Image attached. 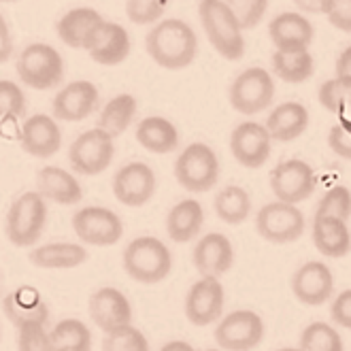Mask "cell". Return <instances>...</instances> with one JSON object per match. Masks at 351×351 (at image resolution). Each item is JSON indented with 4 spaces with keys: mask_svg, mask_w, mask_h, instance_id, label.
<instances>
[{
    "mask_svg": "<svg viewBox=\"0 0 351 351\" xmlns=\"http://www.w3.org/2000/svg\"><path fill=\"white\" fill-rule=\"evenodd\" d=\"M315 69L308 49H277L273 53V71L285 84H302L311 79Z\"/></svg>",
    "mask_w": 351,
    "mask_h": 351,
    "instance_id": "cell-31",
    "label": "cell"
},
{
    "mask_svg": "<svg viewBox=\"0 0 351 351\" xmlns=\"http://www.w3.org/2000/svg\"><path fill=\"white\" fill-rule=\"evenodd\" d=\"M19 143H22V149L26 154L45 160L60 152L62 130L51 115L36 113L24 121L22 130H19Z\"/></svg>",
    "mask_w": 351,
    "mask_h": 351,
    "instance_id": "cell-21",
    "label": "cell"
},
{
    "mask_svg": "<svg viewBox=\"0 0 351 351\" xmlns=\"http://www.w3.org/2000/svg\"><path fill=\"white\" fill-rule=\"evenodd\" d=\"M266 130L273 141L290 143L304 134L308 126V111L300 102H283V105L275 107L266 117Z\"/></svg>",
    "mask_w": 351,
    "mask_h": 351,
    "instance_id": "cell-25",
    "label": "cell"
},
{
    "mask_svg": "<svg viewBox=\"0 0 351 351\" xmlns=\"http://www.w3.org/2000/svg\"><path fill=\"white\" fill-rule=\"evenodd\" d=\"M47 223V202L38 192L17 196L7 213V239L15 247H32L43 234Z\"/></svg>",
    "mask_w": 351,
    "mask_h": 351,
    "instance_id": "cell-5",
    "label": "cell"
},
{
    "mask_svg": "<svg viewBox=\"0 0 351 351\" xmlns=\"http://www.w3.org/2000/svg\"><path fill=\"white\" fill-rule=\"evenodd\" d=\"M330 315H332V322L337 326L351 330V290L341 292L332 300V306H330Z\"/></svg>",
    "mask_w": 351,
    "mask_h": 351,
    "instance_id": "cell-45",
    "label": "cell"
},
{
    "mask_svg": "<svg viewBox=\"0 0 351 351\" xmlns=\"http://www.w3.org/2000/svg\"><path fill=\"white\" fill-rule=\"evenodd\" d=\"M292 3L304 13H326L328 0H292Z\"/></svg>",
    "mask_w": 351,
    "mask_h": 351,
    "instance_id": "cell-47",
    "label": "cell"
},
{
    "mask_svg": "<svg viewBox=\"0 0 351 351\" xmlns=\"http://www.w3.org/2000/svg\"><path fill=\"white\" fill-rule=\"evenodd\" d=\"M134 115H136V98L132 94H117L102 107L98 117V128L115 138L130 128Z\"/></svg>",
    "mask_w": 351,
    "mask_h": 351,
    "instance_id": "cell-32",
    "label": "cell"
},
{
    "mask_svg": "<svg viewBox=\"0 0 351 351\" xmlns=\"http://www.w3.org/2000/svg\"><path fill=\"white\" fill-rule=\"evenodd\" d=\"M102 22V15L90 7H77L64 13L56 24V32L64 45L73 49H84L92 30Z\"/></svg>",
    "mask_w": 351,
    "mask_h": 351,
    "instance_id": "cell-28",
    "label": "cell"
},
{
    "mask_svg": "<svg viewBox=\"0 0 351 351\" xmlns=\"http://www.w3.org/2000/svg\"><path fill=\"white\" fill-rule=\"evenodd\" d=\"M15 71L24 86L45 92L62 84V79H64V60H62L58 49L47 43H30L19 53Z\"/></svg>",
    "mask_w": 351,
    "mask_h": 351,
    "instance_id": "cell-4",
    "label": "cell"
},
{
    "mask_svg": "<svg viewBox=\"0 0 351 351\" xmlns=\"http://www.w3.org/2000/svg\"><path fill=\"white\" fill-rule=\"evenodd\" d=\"M171 0H128L126 3V15L132 24L147 26L154 24L169 9Z\"/></svg>",
    "mask_w": 351,
    "mask_h": 351,
    "instance_id": "cell-40",
    "label": "cell"
},
{
    "mask_svg": "<svg viewBox=\"0 0 351 351\" xmlns=\"http://www.w3.org/2000/svg\"><path fill=\"white\" fill-rule=\"evenodd\" d=\"M175 179L181 188L194 194L213 190L219 179V160L206 143H192L175 162Z\"/></svg>",
    "mask_w": 351,
    "mask_h": 351,
    "instance_id": "cell-6",
    "label": "cell"
},
{
    "mask_svg": "<svg viewBox=\"0 0 351 351\" xmlns=\"http://www.w3.org/2000/svg\"><path fill=\"white\" fill-rule=\"evenodd\" d=\"M223 3L237 15L243 30L256 28L264 19L268 9V0H223Z\"/></svg>",
    "mask_w": 351,
    "mask_h": 351,
    "instance_id": "cell-42",
    "label": "cell"
},
{
    "mask_svg": "<svg viewBox=\"0 0 351 351\" xmlns=\"http://www.w3.org/2000/svg\"><path fill=\"white\" fill-rule=\"evenodd\" d=\"M228 98L232 109L243 115L262 113L275 98V81L268 71L252 66L232 81Z\"/></svg>",
    "mask_w": 351,
    "mask_h": 351,
    "instance_id": "cell-9",
    "label": "cell"
},
{
    "mask_svg": "<svg viewBox=\"0 0 351 351\" xmlns=\"http://www.w3.org/2000/svg\"><path fill=\"white\" fill-rule=\"evenodd\" d=\"M113 156H115L113 136H109L98 126L92 130H86L84 134H79L69 149L71 169L86 177L105 173L111 167Z\"/></svg>",
    "mask_w": 351,
    "mask_h": 351,
    "instance_id": "cell-7",
    "label": "cell"
},
{
    "mask_svg": "<svg viewBox=\"0 0 351 351\" xmlns=\"http://www.w3.org/2000/svg\"><path fill=\"white\" fill-rule=\"evenodd\" d=\"M49 337H51L53 351H90L92 349L90 328L75 317L58 322L49 330Z\"/></svg>",
    "mask_w": 351,
    "mask_h": 351,
    "instance_id": "cell-34",
    "label": "cell"
},
{
    "mask_svg": "<svg viewBox=\"0 0 351 351\" xmlns=\"http://www.w3.org/2000/svg\"><path fill=\"white\" fill-rule=\"evenodd\" d=\"M223 302L226 294L219 279L200 277L185 296V317L198 328L211 326L221 319Z\"/></svg>",
    "mask_w": 351,
    "mask_h": 351,
    "instance_id": "cell-13",
    "label": "cell"
},
{
    "mask_svg": "<svg viewBox=\"0 0 351 351\" xmlns=\"http://www.w3.org/2000/svg\"><path fill=\"white\" fill-rule=\"evenodd\" d=\"M88 260V250L77 243H49L30 252V262L43 271H69Z\"/></svg>",
    "mask_w": 351,
    "mask_h": 351,
    "instance_id": "cell-27",
    "label": "cell"
},
{
    "mask_svg": "<svg viewBox=\"0 0 351 351\" xmlns=\"http://www.w3.org/2000/svg\"><path fill=\"white\" fill-rule=\"evenodd\" d=\"M3 311L15 328L30 324V322L47 326L49 322V306L45 304V300L40 298V294L34 287H28V285L19 287V290L3 298Z\"/></svg>",
    "mask_w": 351,
    "mask_h": 351,
    "instance_id": "cell-22",
    "label": "cell"
},
{
    "mask_svg": "<svg viewBox=\"0 0 351 351\" xmlns=\"http://www.w3.org/2000/svg\"><path fill=\"white\" fill-rule=\"evenodd\" d=\"M335 71H337V77H351V45L341 51Z\"/></svg>",
    "mask_w": 351,
    "mask_h": 351,
    "instance_id": "cell-48",
    "label": "cell"
},
{
    "mask_svg": "<svg viewBox=\"0 0 351 351\" xmlns=\"http://www.w3.org/2000/svg\"><path fill=\"white\" fill-rule=\"evenodd\" d=\"M304 215L296 204L287 202H268L256 215V230L268 243H294L304 234Z\"/></svg>",
    "mask_w": 351,
    "mask_h": 351,
    "instance_id": "cell-8",
    "label": "cell"
},
{
    "mask_svg": "<svg viewBox=\"0 0 351 351\" xmlns=\"http://www.w3.org/2000/svg\"><path fill=\"white\" fill-rule=\"evenodd\" d=\"M315 185L317 181L311 164H306L304 160L298 158L277 164L271 173V190L279 202H287V204L304 202L313 196Z\"/></svg>",
    "mask_w": 351,
    "mask_h": 351,
    "instance_id": "cell-12",
    "label": "cell"
},
{
    "mask_svg": "<svg viewBox=\"0 0 351 351\" xmlns=\"http://www.w3.org/2000/svg\"><path fill=\"white\" fill-rule=\"evenodd\" d=\"M102 351H149V343L138 328L126 326L115 330V332L105 335Z\"/></svg>",
    "mask_w": 351,
    "mask_h": 351,
    "instance_id": "cell-38",
    "label": "cell"
},
{
    "mask_svg": "<svg viewBox=\"0 0 351 351\" xmlns=\"http://www.w3.org/2000/svg\"><path fill=\"white\" fill-rule=\"evenodd\" d=\"M264 339V322L256 311L239 308L215 326V343L221 351H252Z\"/></svg>",
    "mask_w": 351,
    "mask_h": 351,
    "instance_id": "cell-10",
    "label": "cell"
},
{
    "mask_svg": "<svg viewBox=\"0 0 351 351\" xmlns=\"http://www.w3.org/2000/svg\"><path fill=\"white\" fill-rule=\"evenodd\" d=\"M315 217H337L347 221L351 217V190L345 185L330 188L317 204Z\"/></svg>",
    "mask_w": 351,
    "mask_h": 351,
    "instance_id": "cell-37",
    "label": "cell"
},
{
    "mask_svg": "<svg viewBox=\"0 0 351 351\" xmlns=\"http://www.w3.org/2000/svg\"><path fill=\"white\" fill-rule=\"evenodd\" d=\"M160 351H196L190 343H185V341H171L164 345Z\"/></svg>",
    "mask_w": 351,
    "mask_h": 351,
    "instance_id": "cell-49",
    "label": "cell"
},
{
    "mask_svg": "<svg viewBox=\"0 0 351 351\" xmlns=\"http://www.w3.org/2000/svg\"><path fill=\"white\" fill-rule=\"evenodd\" d=\"M136 141L152 154H171L179 147V130L171 119L149 115L138 121Z\"/></svg>",
    "mask_w": 351,
    "mask_h": 351,
    "instance_id": "cell-26",
    "label": "cell"
},
{
    "mask_svg": "<svg viewBox=\"0 0 351 351\" xmlns=\"http://www.w3.org/2000/svg\"><path fill=\"white\" fill-rule=\"evenodd\" d=\"M268 34L277 49H308V45L313 43L315 30L306 17L290 11L273 19L268 26Z\"/></svg>",
    "mask_w": 351,
    "mask_h": 351,
    "instance_id": "cell-23",
    "label": "cell"
},
{
    "mask_svg": "<svg viewBox=\"0 0 351 351\" xmlns=\"http://www.w3.org/2000/svg\"><path fill=\"white\" fill-rule=\"evenodd\" d=\"M36 192L56 204H77L84 198L81 183L60 167H43L36 173Z\"/></svg>",
    "mask_w": 351,
    "mask_h": 351,
    "instance_id": "cell-24",
    "label": "cell"
},
{
    "mask_svg": "<svg viewBox=\"0 0 351 351\" xmlns=\"http://www.w3.org/2000/svg\"><path fill=\"white\" fill-rule=\"evenodd\" d=\"M73 230L81 243L94 247H111L119 243L123 223L107 206H84L73 215Z\"/></svg>",
    "mask_w": 351,
    "mask_h": 351,
    "instance_id": "cell-11",
    "label": "cell"
},
{
    "mask_svg": "<svg viewBox=\"0 0 351 351\" xmlns=\"http://www.w3.org/2000/svg\"><path fill=\"white\" fill-rule=\"evenodd\" d=\"M292 292L306 306H319L335 294V275L324 262H306L292 277Z\"/></svg>",
    "mask_w": 351,
    "mask_h": 351,
    "instance_id": "cell-18",
    "label": "cell"
},
{
    "mask_svg": "<svg viewBox=\"0 0 351 351\" xmlns=\"http://www.w3.org/2000/svg\"><path fill=\"white\" fill-rule=\"evenodd\" d=\"M202 223H204L202 204L196 198H183L167 215V232L175 243H190L202 230Z\"/></svg>",
    "mask_w": 351,
    "mask_h": 351,
    "instance_id": "cell-29",
    "label": "cell"
},
{
    "mask_svg": "<svg viewBox=\"0 0 351 351\" xmlns=\"http://www.w3.org/2000/svg\"><path fill=\"white\" fill-rule=\"evenodd\" d=\"M113 194L126 206H143L156 194V173L145 162H130L115 173Z\"/></svg>",
    "mask_w": 351,
    "mask_h": 351,
    "instance_id": "cell-16",
    "label": "cell"
},
{
    "mask_svg": "<svg viewBox=\"0 0 351 351\" xmlns=\"http://www.w3.org/2000/svg\"><path fill=\"white\" fill-rule=\"evenodd\" d=\"M271 134L264 123L243 121L230 134V152L245 169H262L271 158Z\"/></svg>",
    "mask_w": 351,
    "mask_h": 351,
    "instance_id": "cell-14",
    "label": "cell"
},
{
    "mask_svg": "<svg viewBox=\"0 0 351 351\" xmlns=\"http://www.w3.org/2000/svg\"><path fill=\"white\" fill-rule=\"evenodd\" d=\"M313 243L326 258H345L351 252V232L347 221L337 217H315Z\"/></svg>",
    "mask_w": 351,
    "mask_h": 351,
    "instance_id": "cell-30",
    "label": "cell"
},
{
    "mask_svg": "<svg viewBox=\"0 0 351 351\" xmlns=\"http://www.w3.org/2000/svg\"><path fill=\"white\" fill-rule=\"evenodd\" d=\"M0 3H17V0H0Z\"/></svg>",
    "mask_w": 351,
    "mask_h": 351,
    "instance_id": "cell-51",
    "label": "cell"
},
{
    "mask_svg": "<svg viewBox=\"0 0 351 351\" xmlns=\"http://www.w3.org/2000/svg\"><path fill=\"white\" fill-rule=\"evenodd\" d=\"M213 209L221 221L230 223V226H239L252 213V198L241 185H228V188H223L215 196Z\"/></svg>",
    "mask_w": 351,
    "mask_h": 351,
    "instance_id": "cell-33",
    "label": "cell"
},
{
    "mask_svg": "<svg viewBox=\"0 0 351 351\" xmlns=\"http://www.w3.org/2000/svg\"><path fill=\"white\" fill-rule=\"evenodd\" d=\"M13 36H11V30H9V24L5 15L0 13V64H5V62L11 60L13 56Z\"/></svg>",
    "mask_w": 351,
    "mask_h": 351,
    "instance_id": "cell-46",
    "label": "cell"
},
{
    "mask_svg": "<svg viewBox=\"0 0 351 351\" xmlns=\"http://www.w3.org/2000/svg\"><path fill=\"white\" fill-rule=\"evenodd\" d=\"M173 254L156 237H136L123 250V271L130 279L154 285L171 275Z\"/></svg>",
    "mask_w": 351,
    "mask_h": 351,
    "instance_id": "cell-3",
    "label": "cell"
},
{
    "mask_svg": "<svg viewBox=\"0 0 351 351\" xmlns=\"http://www.w3.org/2000/svg\"><path fill=\"white\" fill-rule=\"evenodd\" d=\"M145 49L158 66L167 71H181L190 66L198 53V38L190 24L183 19H162L145 36Z\"/></svg>",
    "mask_w": 351,
    "mask_h": 351,
    "instance_id": "cell-1",
    "label": "cell"
},
{
    "mask_svg": "<svg viewBox=\"0 0 351 351\" xmlns=\"http://www.w3.org/2000/svg\"><path fill=\"white\" fill-rule=\"evenodd\" d=\"M17 349L19 351H53L49 330L43 324H24L17 328Z\"/></svg>",
    "mask_w": 351,
    "mask_h": 351,
    "instance_id": "cell-41",
    "label": "cell"
},
{
    "mask_svg": "<svg viewBox=\"0 0 351 351\" xmlns=\"http://www.w3.org/2000/svg\"><path fill=\"white\" fill-rule=\"evenodd\" d=\"M326 17L335 28L351 32V0H328Z\"/></svg>",
    "mask_w": 351,
    "mask_h": 351,
    "instance_id": "cell-44",
    "label": "cell"
},
{
    "mask_svg": "<svg viewBox=\"0 0 351 351\" xmlns=\"http://www.w3.org/2000/svg\"><path fill=\"white\" fill-rule=\"evenodd\" d=\"M26 113V96L15 81L0 79V119H17Z\"/></svg>",
    "mask_w": 351,
    "mask_h": 351,
    "instance_id": "cell-39",
    "label": "cell"
},
{
    "mask_svg": "<svg viewBox=\"0 0 351 351\" xmlns=\"http://www.w3.org/2000/svg\"><path fill=\"white\" fill-rule=\"evenodd\" d=\"M319 105L339 115H351V77H335L328 79L319 88Z\"/></svg>",
    "mask_w": 351,
    "mask_h": 351,
    "instance_id": "cell-35",
    "label": "cell"
},
{
    "mask_svg": "<svg viewBox=\"0 0 351 351\" xmlns=\"http://www.w3.org/2000/svg\"><path fill=\"white\" fill-rule=\"evenodd\" d=\"M90 317L105 335L132 326V304L117 287H100L90 298Z\"/></svg>",
    "mask_w": 351,
    "mask_h": 351,
    "instance_id": "cell-17",
    "label": "cell"
},
{
    "mask_svg": "<svg viewBox=\"0 0 351 351\" xmlns=\"http://www.w3.org/2000/svg\"><path fill=\"white\" fill-rule=\"evenodd\" d=\"M198 15L206 38L221 58L241 60L245 56L243 28L223 0H200Z\"/></svg>",
    "mask_w": 351,
    "mask_h": 351,
    "instance_id": "cell-2",
    "label": "cell"
},
{
    "mask_svg": "<svg viewBox=\"0 0 351 351\" xmlns=\"http://www.w3.org/2000/svg\"><path fill=\"white\" fill-rule=\"evenodd\" d=\"M98 100H100V94L92 81H86V79L71 81L69 86H64L53 96V105H51L53 119H60V121L86 119L96 111Z\"/></svg>",
    "mask_w": 351,
    "mask_h": 351,
    "instance_id": "cell-19",
    "label": "cell"
},
{
    "mask_svg": "<svg viewBox=\"0 0 351 351\" xmlns=\"http://www.w3.org/2000/svg\"><path fill=\"white\" fill-rule=\"evenodd\" d=\"M328 145L337 156L351 160V117H341L339 123H335L328 132Z\"/></svg>",
    "mask_w": 351,
    "mask_h": 351,
    "instance_id": "cell-43",
    "label": "cell"
},
{
    "mask_svg": "<svg viewBox=\"0 0 351 351\" xmlns=\"http://www.w3.org/2000/svg\"><path fill=\"white\" fill-rule=\"evenodd\" d=\"M204 351H221V349H204Z\"/></svg>",
    "mask_w": 351,
    "mask_h": 351,
    "instance_id": "cell-52",
    "label": "cell"
},
{
    "mask_svg": "<svg viewBox=\"0 0 351 351\" xmlns=\"http://www.w3.org/2000/svg\"><path fill=\"white\" fill-rule=\"evenodd\" d=\"M300 349L302 351H345L341 335L326 322H313L302 330Z\"/></svg>",
    "mask_w": 351,
    "mask_h": 351,
    "instance_id": "cell-36",
    "label": "cell"
},
{
    "mask_svg": "<svg viewBox=\"0 0 351 351\" xmlns=\"http://www.w3.org/2000/svg\"><path fill=\"white\" fill-rule=\"evenodd\" d=\"M96 64L117 66L130 56V36L128 30L115 22H102L92 30L84 47Z\"/></svg>",
    "mask_w": 351,
    "mask_h": 351,
    "instance_id": "cell-15",
    "label": "cell"
},
{
    "mask_svg": "<svg viewBox=\"0 0 351 351\" xmlns=\"http://www.w3.org/2000/svg\"><path fill=\"white\" fill-rule=\"evenodd\" d=\"M277 351H302L300 347H283V349H277Z\"/></svg>",
    "mask_w": 351,
    "mask_h": 351,
    "instance_id": "cell-50",
    "label": "cell"
},
{
    "mask_svg": "<svg viewBox=\"0 0 351 351\" xmlns=\"http://www.w3.org/2000/svg\"><path fill=\"white\" fill-rule=\"evenodd\" d=\"M196 271L202 277L219 279L234 264V247L232 241L221 232H209L198 239L192 254Z\"/></svg>",
    "mask_w": 351,
    "mask_h": 351,
    "instance_id": "cell-20",
    "label": "cell"
}]
</instances>
